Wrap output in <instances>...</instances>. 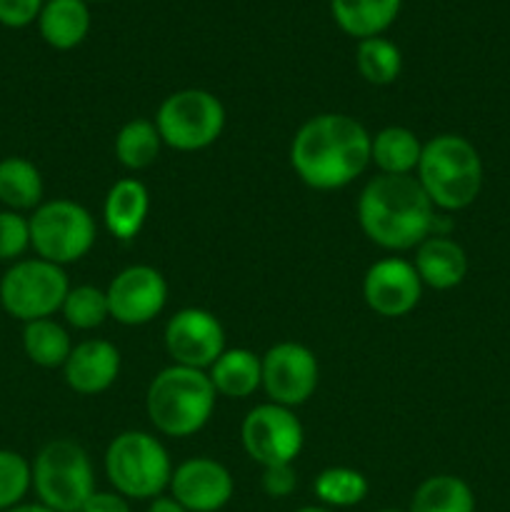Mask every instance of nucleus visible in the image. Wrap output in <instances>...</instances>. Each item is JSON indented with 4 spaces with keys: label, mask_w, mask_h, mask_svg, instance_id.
Returning a JSON list of instances; mask_svg holds the SVG:
<instances>
[{
    "label": "nucleus",
    "mask_w": 510,
    "mask_h": 512,
    "mask_svg": "<svg viewBox=\"0 0 510 512\" xmlns=\"http://www.w3.org/2000/svg\"><path fill=\"white\" fill-rule=\"evenodd\" d=\"M435 205L415 175L378 173L358 195V223L370 243L383 250H413L433 235Z\"/></svg>",
    "instance_id": "f03ea898"
},
{
    "label": "nucleus",
    "mask_w": 510,
    "mask_h": 512,
    "mask_svg": "<svg viewBox=\"0 0 510 512\" xmlns=\"http://www.w3.org/2000/svg\"><path fill=\"white\" fill-rule=\"evenodd\" d=\"M90 8L85 0H45L38 15L40 38L55 50H73L88 38Z\"/></svg>",
    "instance_id": "aec40b11"
},
{
    "label": "nucleus",
    "mask_w": 510,
    "mask_h": 512,
    "mask_svg": "<svg viewBox=\"0 0 510 512\" xmlns=\"http://www.w3.org/2000/svg\"><path fill=\"white\" fill-rule=\"evenodd\" d=\"M33 488V468L15 450L0 448V512L15 508Z\"/></svg>",
    "instance_id": "c756f323"
},
{
    "label": "nucleus",
    "mask_w": 510,
    "mask_h": 512,
    "mask_svg": "<svg viewBox=\"0 0 510 512\" xmlns=\"http://www.w3.org/2000/svg\"><path fill=\"white\" fill-rule=\"evenodd\" d=\"M43 175L38 165L20 155H8L0 160V205L5 210L25 213L43 203Z\"/></svg>",
    "instance_id": "5701e85b"
},
{
    "label": "nucleus",
    "mask_w": 510,
    "mask_h": 512,
    "mask_svg": "<svg viewBox=\"0 0 510 512\" xmlns=\"http://www.w3.org/2000/svg\"><path fill=\"white\" fill-rule=\"evenodd\" d=\"M403 0H330V15L345 35L378 38L398 20Z\"/></svg>",
    "instance_id": "6ab92c4d"
},
{
    "label": "nucleus",
    "mask_w": 510,
    "mask_h": 512,
    "mask_svg": "<svg viewBox=\"0 0 510 512\" xmlns=\"http://www.w3.org/2000/svg\"><path fill=\"white\" fill-rule=\"evenodd\" d=\"M168 490L188 512H218L233 500L235 483L218 460L190 458L173 470Z\"/></svg>",
    "instance_id": "2eb2a0df"
},
{
    "label": "nucleus",
    "mask_w": 510,
    "mask_h": 512,
    "mask_svg": "<svg viewBox=\"0 0 510 512\" xmlns=\"http://www.w3.org/2000/svg\"><path fill=\"white\" fill-rule=\"evenodd\" d=\"M80 512H133V510H130V500L123 498L120 493H115V490H103V493L95 490Z\"/></svg>",
    "instance_id": "72a5a7b5"
},
{
    "label": "nucleus",
    "mask_w": 510,
    "mask_h": 512,
    "mask_svg": "<svg viewBox=\"0 0 510 512\" xmlns=\"http://www.w3.org/2000/svg\"><path fill=\"white\" fill-rule=\"evenodd\" d=\"M355 65H358V73L365 83L390 85L398 80L400 70H403V53L393 40L378 35V38L358 40Z\"/></svg>",
    "instance_id": "cd10ccee"
},
{
    "label": "nucleus",
    "mask_w": 510,
    "mask_h": 512,
    "mask_svg": "<svg viewBox=\"0 0 510 512\" xmlns=\"http://www.w3.org/2000/svg\"><path fill=\"white\" fill-rule=\"evenodd\" d=\"M105 475L115 493L128 500H155L170 488L173 463L155 435L125 430L105 450Z\"/></svg>",
    "instance_id": "39448f33"
},
{
    "label": "nucleus",
    "mask_w": 510,
    "mask_h": 512,
    "mask_svg": "<svg viewBox=\"0 0 510 512\" xmlns=\"http://www.w3.org/2000/svg\"><path fill=\"white\" fill-rule=\"evenodd\" d=\"M153 123L163 145L180 153H195L210 148L223 135L225 108L210 90L185 88L160 103Z\"/></svg>",
    "instance_id": "6e6552de"
},
{
    "label": "nucleus",
    "mask_w": 510,
    "mask_h": 512,
    "mask_svg": "<svg viewBox=\"0 0 510 512\" xmlns=\"http://www.w3.org/2000/svg\"><path fill=\"white\" fill-rule=\"evenodd\" d=\"M260 485H263V493L268 498H290L295 493V488H298V473H295L293 465H270V468H263Z\"/></svg>",
    "instance_id": "2f4dec72"
},
{
    "label": "nucleus",
    "mask_w": 510,
    "mask_h": 512,
    "mask_svg": "<svg viewBox=\"0 0 510 512\" xmlns=\"http://www.w3.org/2000/svg\"><path fill=\"white\" fill-rule=\"evenodd\" d=\"M415 178L435 210L458 213L470 208L483 190V158L463 135H435L423 143Z\"/></svg>",
    "instance_id": "7ed1b4c3"
},
{
    "label": "nucleus",
    "mask_w": 510,
    "mask_h": 512,
    "mask_svg": "<svg viewBox=\"0 0 510 512\" xmlns=\"http://www.w3.org/2000/svg\"><path fill=\"white\" fill-rule=\"evenodd\" d=\"M423 295V283L413 263L403 258H383L368 268L363 278V298L373 313L383 318H403Z\"/></svg>",
    "instance_id": "4468645a"
},
{
    "label": "nucleus",
    "mask_w": 510,
    "mask_h": 512,
    "mask_svg": "<svg viewBox=\"0 0 510 512\" xmlns=\"http://www.w3.org/2000/svg\"><path fill=\"white\" fill-rule=\"evenodd\" d=\"M23 350L28 360L38 368H63L73 353L70 333L53 318L33 320L23 328Z\"/></svg>",
    "instance_id": "393cba45"
},
{
    "label": "nucleus",
    "mask_w": 510,
    "mask_h": 512,
    "mask_svg": "<svg viewBox=\"0 0 510 512\" xmlns=\"http://www.w3.org/2000/svg\"><path fill=\"white\" fill-rule=\"evenodd\" d=\"M105 295H108L110 318L135 328L163 313L168 303V280L153 265H130L110 280Z\"/></svg>",
    "instance_id": "f8f14e48"
},
{
    "label": "nucleus",
    "mask_w": 510,
    "mask_h": 512,
    "mask_svg": "<svg viewBox=\"0 0 510 512\" xmlns=\"http://www.w3.org/2000/svg\"><path fill=\"white\" fill-rule=\"evenodd\" d=\"M240 440L250 460L263 468L293 465L305 443L303 423L290 408L275 403L255 405L243 420Z\"/></svg>",
    "instance_id": "9d476101"
},
{
    "label": "nucleus",
    "mask_w": 510,
    "mask_h": 512,
    "mask_svg": "<svg viewBox=\"0 0 510 512\" xmlns=\"http://www.w3.org/2000/svg\"><path fill=\"white\" fill-rule=\"evenodd\" d=\"M150 213V193L140 180L123 178L113 183L103 203L105 228L113 238L133 240L143 230Z\"/></svg>",
    "instance_id": "a211bd4d"
},
{
    "label": "nucleus",
    "mask_w": 510,
    "mask_h": 512,
    "mask_svg": "<svg viewBox=\"0 0 510 512\" xmlns=\"http://www.w3.org/2000/svg\"><path fill=\"white\" fill-rule=\"evenodd\" d=\"M408 512H475V493L458 475H433L415 488Z\"/></svg>",
    "instance_id": "b1692460"
},
{
    "label": "nucleus",
    "mask_w": 510,
    "mask_h": 512,
    "mask_svg": "<svg viewBox=\"0 0 510 512\" xmlns=\"http://www.w3.org/2000/svg\"><path fill=\"white\" fill-rule=\"evenodd\" d=\"M165 350L173 365L208 370L225 350L223 323L210 310L183 308L165 325Z\"/></svg>",
    "instance_id": "ddd939ff"
},
{
    "label": "nucleus",
    "mask_w": 510,
    "mask_h": 512,
    "mask_svg": "<svg viewBox=\"0 0 510 512\" xmlns=\"http://www.w3.org/2000/svg\"><path fill=\"white\" fill-rule=\"evenodd\" d=\"M415 270L423 288L450 290L458 288L468 275V255L463 245L448 235H430L415 248Z\"/></svg>",
    "instance_id": "f3484780"
},
{
    "label": "nucleus",
    "mask_w": 510,
    "mask_h": 512,
    "mask_svg": "<svg viewBox=\"0 0 510 512\" xmlns=\"http://www.w3.org/2000/svg\"><path fill=\"white\" fill-rule=\"evenodd\" d=\"M30 468L38 503L55 512H80L95 493V470L90 455L75 440H50L40 448Z\"/></svg>",
    "instance_id": "423d86ee"
},
{
    "label": "nucleus",
    "mask_w": 510,
    "mask_h": 512,
    "mask_svg": "<svg viewBox=\"0 0 510 512\" xmlns=\"http://www.w3.org/2000/svg\"><path fill=\"white\" fill-rule=\"evenodd\" d=\"M68 275L43 258H25L10 265L0 280V305L20 323L53 318L68 298Z\"/></svg>",
    "instance_id": "1a4fd4ad"
},
{
    "label": "nucleus",
    "mask_w": 510,
    "mask_h": 512,
    "mask_svg": "<svg viewBox=\"0 0 510 512\" xmlns=\"http://www.w3.org/2000/svg\"><path fill=\"white\" fill-rule=\"evenodd\" d=\"M85 3H88V0H85ZM95 3H105V0H95Z\"/></svg>",
    "instance_id": "58836bf2"
},
{
    "label": "nucleus",
    "mask_w": 510,
    "mask_h": 512,
    "mask_svg": "<svg viewBox=\"0 0 510 512\" xmlns=\"http://www.w3.org/2000/svg\"><path fill=\"white\" fill-rule=\"evenodd\" d=\"M260 363H263V385L260 388L265 390L270 403L293 410L308 403L318 390V358L305 345L285 340V343L273 345L260 358Z\"/></svg>",
    "instance_id": "9b49d317"
},
{
    "label": "nucleus",
    "mask_w": 510,
    "mask_h": 512,
    "mask_svg": "<svg viewBox=\"0 0 510 512\" xmlns=\"http://www.w3.org/2000/svg\"><path fill=\"white\" fill-rule=\"evenodd\" d=\"M60 313L70 328L95 330L110 318L108 295L95 285H78V288L68 290V298H65Z\"/></svg>",
    "instance_id": "c85d7f7f"
},
{
    "label": "nucleus",
    "mask_w": 510,
    "mask_h": 512,
    "mask_svg": "<svg viewBox=\"0 0 510 512\" xmlns=\"http://www.w3.org/2000/svg\"><path fill=\"white\" fill-rule=\"evenodd\" d=\"M120 350L110 340L93 338L73 345V353L63 365L68 388L78 395H100L118 380Z\"/></svg>",
    "instance_id": "dca6fc26"
},
{
    "label": "nucleus",
    "mask_w": 510,
    "mask_h": 512,
    "mask_svg": "<svg viewBox=\"0 0 510 512\" xmlns=\"http://www.w3.org/2000/svg\"><path fill=\"white\" fill-rule=\"evenodd\" d=\"M148 512H188V510H185L178 500L170 498V495H160V498L150 500Z\"/></svg>",
    "instance_id": "f704fd0d"
},
{
    "label": "nucleus",
    "mask_w": 510,
    "mask_h": 512,
    "mask_svg": "<svg viewBox=\"0 0 510 512\" xmlns=\"http://www.w3.org/2000/svg\"><path fill=\"white\" fill-rule=\"evenodd\" d=\"M293 512H333V510L323 508V505H305V508H298V510H293Z\"/></svg>",
    "instance_id": "e433bc0d"
},
{
    "label": "nucleus",
    "mask_w": 510,
    "mask_h": 512,
    "mask_svg": "<svg viewBox=\"0 0 510 512\" xmlns=\"http://www.w3.org/2000/svg\"><path fill=\"white\" fill-rule=\"evenodd\" d=\"M215 393L205 370L170 365L160 370L145 393V410L158 433L168 438H190L213 418Z\"/></svg>",
    "instance_id": "20e7f679"
},
{
    "label": "nucleus",
    "mask_w": 510,
    "mask_h": 512,
    "mask_svg": "<svg viewBox=\"0 0 510 512\" xmlns=\"http://www.w3.org/2000/svg\"><path fill=\"white\" fill-rule=\"evenodd\" d=\"M370 140L363 123L345 113H320L305 120L290 143V165L313 190H340L370 165Z\"/></svg>",
    "instance_id": "f257e3e1"
},
{
    "label": "nucleus",
    "mask_w": 510,
    "mask_h": 512,
    "mask_svg": "<svg viewBox=\"0 0 510 512\" xmlns=\"http://www.w3.org/2000/svg\"><path fill=\"white\" fill-rule=\"evenodd\" d=\"M28 223L30 248L35 250L38 258L60 265V268L85 258L98 238V228H95V218L90 215V210L68 198L40 203Z\"/></svg>",
    "instance_id": "0eeeda50"
},
{
    "label": "nucleus",
    "mask_w": 510,
    "mask_h": 512,
    "mask_svg": "<svg viewBox=\"0 0 510 512\" xmlns=\"http://www.w3.org/2000/svg\"><path fill=\"white\" fill-rule=\"evenodd\" d=\"M205 373L223 398L245 400L263 385V363L248 348H225Z\"/></svg>",
    "instance_id": "412c9836"
},
{
    "label": "nucleus",
    "mask_w": 510,
    "mask_h": 512,
    "mask_svg": "<svg viewBox=\"0 0 510 512\" xmlns=\"http://www.w3.org/2000/svg\"><path fill=\"white\" fill-rule=\"evenodd\" d=\"M45 0H0V25L5 28H25L35 23Z\"/></svg>",
    "instance_id": "473e14b6"
},
{
    "label": "nucleus",
    "mask_w": 510,
    "mask_h": 512,
    "mask_svg": "<svg viewBox=\"0 0 510 512\" xmlns=\"http://www.w3.org/2000/svg\"><path fill=\"white\" fill-rule=\"evenodd\" d=\"M378 512H405V510H395V508H385V510H378Z\"/></svg>",
    "instance_id": "4c0bfd02"
},
{
    "label": "nucleus",
    "mask_w": 510,
    "mask_h": 512,
    "mask_svg": "<svg viewBox=\"0 0 510 512\" xmlns=\"http://www.w3.org/2000/svg\"><path fill=\"white\" fill-rule=\"evenodd\" d=\"M423 143L403 125H388L370 140V163L383 175H413L418 170Z\"/></svg>",
    "instance_id": "4be33fe9"
},
{
    "label": "nucleus",
    "mask_w": 510,
    "mask_h": 512,
    "mask_svg": "<svg viewBox=\"0 0 510 512\" xmlns=\"http://www.w3.org/2000/svg\"><path fill=\"white\" fill-rule=\"evenodd\" d=\"M30 248V223L23 213L0 210V263H18Z\"/></svg>",
    "instance_id": "7c9ffc66"
},
{
    "label": "nucleus",
    "mask_w": 510,
    "mask_h": 512,
    "mask_svg": "<svg viewBox=\"0 0 510 512\" xmlns=\"http://www.w3.org/2000/svg\"><path fill=\"white\" fill-rule=\"evenodd\" d=\"M315 498L320 505L328 510L333 508H355L363 503L370 493L368 478L360 470L345 468V465H335V468H325L323 473L315 478L313 483Z\"/></svg>",
    "instance_id": "bb28decb"
},
{
    "label": "nucleus",
    "mask_w": 510,
    "mask_h": 512,
    "mask_svg": "<svg viewBox=\"0 0 510 512\" xmlns=\"http://www.w3.org/2000/svg\"><path fill=\"white\" fill-rule=\"evenodd\" d=\"M5 512H55V510L45 508L43 503H20V505H15V508H10Z\"/></svg>",
    "instance_id": "c9c22d12"
},
{
    "label": "nucleus",
    "mask_w": 510,
    "mask_h": 512,
    "mask_svg": "<svg viewBox=\"0 0 510 512\" xmlns=\"http://www.w3.org/2000/svg\"><path fill=\"white\" fill-rule=\"evenodd\" d=\"M163 140L148 118H133L120 128L115 138V158L128 170H145L158 160Z\"/></svg>",
    "instance_id": "a878e982"
}]
</instances>
